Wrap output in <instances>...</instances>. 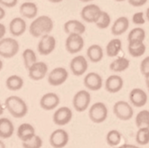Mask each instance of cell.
Returning a JSON list of instances; mask_svg holds the SVG:
<instances>
[{
	"mask_svg": "<svg viewBox=\"0 0 149 148\" xmlns=\"http://www.w3.org/2000/svg\"><path fill=\"white\" fill-rule=\"evenodd\" d=\"M54 28V21L48 15H41L34 19L29 27V33L33 37H42L50 33Z\"/></svg>",
	"mask_w": 149,
	"mask_h": 148,
	"instance_id": "1",
	"label": "cell"
},
{
	"mask_svg": "<svg viewBox=\"0 0 149 148\" xmlns=\"http://www.w3.org/2000/svg\"><path fill=\"white\" fill-rule=\"evenodd\" d=\"M5 107L10 115L15 118H22L28 112L27 104L18 96H10L6 98L5 100Z\"/></svg>",
	"mask_w": 149,
	"mask_h": 148,
	"instance_id": "2",
	"label": "cell"
},
{
	"mask_svg": "<svg viewBox=\"0 0 149 148\" xmlns=\"http://www.w3.org/2000/svg\"><path fill=\"white\" fill-rule=\"evenodd\" d=\"M19 43L14 38H3L0 40V56L9 59L17 54L19 51Z\"/></svg>",
	"mask_w": 149,
	"mask_h": 148,
	"instance_id": "3",
	"label": "cell"
},
{
	"mask_svg": "<svg viewBox=\"0 0 149 148\" xmlns=\"http://www.w3.org/2000/svg\"><path fill=\"white\" fill-rule=\"evenodd\" d=\"M90 119L96 124H100L108 117V108L103 102H96L90 108Z\"/></svg>",
	"mask_w": 149,
	"mask_h": 148,
	"instance_id": "4",
	"label": "cell"
},
{
	"mask_svg": "<svg viewBox=\"0 0 149 148\" xmlns=\"http://www.w3.org/2000/svg\"><path fill=\"white\" fill-rule=\"evenodd\" d=\"M91 100V93L87 90H81L78 91L73 97L72 105L77 112H83L90 107Z\"/></svg>",
	"mask_w": 149,
	"mask_h": 148,
	"instance_id": "5",
	"label": "cell"
},
{
	"mask_svg": "<svg viewBox=\"0 0 149 148\" xmlns=\"http://www.w3.org/2000/svg\"><path fill=\"white\" fill-rule=\"evenodd\" d=\"M113 112L118 119L123 121L130 120L134 115V110L132 107L124 100H119L115 103V105L113 107Z\"/></svg>",
	"mask_w": 149,
	"mask_h": 148,
	"instance_id": "6",
	"label": "cell"
},
{
	"mask_svg": "<svg viewBox=\"0 0 149 148\" xmlns=\"http://www.w3.org/2000/svg\"><path fill=\"white\" fill-rule=\"evenodd\" d=\"M84 47V39L81 34L71 33L69 34L65 41V48L68 53L75 54L81 51Z\"/></svg>",
	"mask_w": 149,
	"mask_h": 148,
	"instance_id": "7",
	"label": "cell"
},
{
	"mask_svg": "<svg viewBox=\"0 0 149 148\" xmlns=\"http://www.w3.org/2000/svg\"><path fill=\"white\" fill-rule=\"evenodd\" d=\"M69 77V73L67 69L63 67H57L54 68L52 72L48 74V83L51 86H61L63 84Z\"/></svg>",
	"mask_w": 149,
	"mask_h": 148,
	"instance_id": "8",
	"label": "cell"
},
{
	"mask_svg": "<svg viewBox=\"0 0 149 148\" xmlns=\"http://www.w3.org/2000/svg\"><path fill=\"white\" fill-rule=\"evenodd\" d=\"M56 47V40L55 38L50 35L49 33L42 35L38 42L37 50L41 55H49L54 51Z\"/></svg>",
	"mask_w": 149,
	"mask_h": 148,
	"instance_id": "9",
	"label": "cell"
},
{
	"mask_svg": "<svg viewBox=\"0 0 149 148\" xmlns=\"http://www.w3.org/2000/svg\"><path fill=\"white\" fill-rule=\"evenodd\" d=\"M102 10L100 7L95 4H91L87 5L84 6L81 12V16L82 20H84L87 23H96L99 19V17L101 14Z\"/></svg>",
	"mask_w": 149,
	"mask_h": 148,
	"instance_id": "10",
	"label": "cell"
},
{
	"mask_svg": "<svg viewBox=\"0 0 149 148\" xmlns=\"http://www.w3.org/2000/svg\"><path fill=\"white\" fill-rule=\"evenodd\" d=\"M69 134L64 129H56L50 135V145L54 148H62L69 143Z\"/></svg>",
	"mask_w": 149,
	"mask_h": 148,
	"instance_id": "11",
	"label": "cell"
},
{
	"mask_svg": "<svg viewBox=\"0 0 149 148\" xmlns=\"http://www.w3.org/2000/svg\"><path fill=\"white\" fill-rule=\"evenodd\" d=\"M48 72V66L43 62H36L34 63L28 69V76L33 81H41L45 79Z\"/></svg>",
	"mask_w": 149,
	"mask_h": 148,
	"instance_id": "12",
	"label": "cell"
},
{
	"mask_svg": "<svg viewBox=\"0 0 149 148\" xmlns=\"http://www.w3.org/2000/svg\"><path fill=\"white\" fill-rule=\"evenodd\" d=\"M72 111L68 107L59 108L52 116V121L57 126H65L72 121Z\"/></svg>",
	"mask_w": 149,
	"mask_h": 148,
	"instance_id": "13",
	"label": "cell"
},
{
	"mask_svg": "<svg viewBox=\"0 0 149 148\" xmlns=\"http://www.w3.org/2000/svg\"><path fill=\"white\" fill-rule=\"evenodd\" d=\"M70 69L73 75L81 76L88 69V62L84 56L79 55L74 58L70 63Z\"/></svg>",
	"mask_w": 149,
	"mask_h": 148,
	"instance_id": "14",
	"label": "cell"
},
{
	"mask_svg": "<svg viewBox=\"0 0 149 148\" xmlns=\"http://www.w3.org/2000/svg\"><path fill=\"white\" fill-rule=\"evenodd\" d=\"M83 83L88 90H90L91 91H97L101 89V87L103 85V81L101 76L99 73L90 72L85 76Z\"/></svg>",
	"mask_w": 149,
	"mask_h": 148,
	"instance_id": "15",
	"label": "cell"
},
{
	"mask_svg": "<svg viewBox=\"0 0 149 148\" xmlns=\"http://www.w3.org/2000/svg\"><path fill=\"white\" fill-rule=\"evenodd\" d=\"M60 104V98L56 93L49 92L42 96L40 99V106L45 110H52Z\"/></svg>",
	"mask_w": 149,
	"mask_h": 148,
	"instance_id": "16",
	"label": "cell"
},
{
	"mask_svg": "<svg viewBox=\"0 0 149 148\" xmlns=\"http://www.w3.org/2000/svg\"><path fill=\"white\" fill-rule=\"evenodd\" d=\"M147 94L139 88H135L129 93V100L136 108H142L147 102Z\"/></svg>",
	"mask_w": 149,
	"mask_h": 148,
	"instance_id": "17",
	"label": "cell"
},
{
	"mask_svg": "<svg viewBox=\"0 0 149 148\" xmlns=\"http://www.w3.org/2000/svg\"><path fill=\"white\" fill-rule=\"evenodd\" d=\"M123 79L118 75H110L105 82V89L109 93L115 94L120 91L123 88Z\"/></svg>",
	"mask_w": 149,
	"mask_h": 148,
	"instance_id": "18",
	"label": "cell"
},
{
	"mask_svg": "<svg viewBox=\"0 0 149 148\" xmlns=\"http://www.w3.org/2000/svg\"><path fill=\"white\" fill-rule=\"evenodd\" d=\"M26 22L22 17H15L9 24V32L13 36H21L26 31Z\"/></svg>",
	"mask_w": 149,
	"mask_h": 148,
	"instance_id": "19",
	"label": "cell"
},
{
	"mask_svg": "<svg viewBox=\"0 0 149 148\" xmlns=\"http://www.w3.org/2000/svg\"><path fill=\"white\" fill-rule=\"evenodd\" d=\"M146 39V31L141 27H136L132 29L127 35L128 45L136 46L144 42Z\"/></svg>",
	"mask_w": 149,
	"mask_h": 148,
	"instance_id": "20",
	"label": "cell"
},
{
	"mask_svg": "<svg viewBox=\"0 0 149 148\" xmlns=\"http://www.w3.org/2000/svg\"><path fill=\"white\" fill-rule=\"evenodd\" d=\"M129 27V20L126 16H120L113 23L111 27V33L113 35H121L127 32Z\"/></svg>",
	"mask_w": 149,
	"mask_h": 148,
	"instance_id": "21",
	"label": "cell"
},
{
	"mask_svg": "<svg viewBox=\"0 0 149 148\" xmlns=\"http://www.w3.org/2000/svg\"><path fill=\"white\" fill-rule=\"evenodd\" d=\"M19 12L21 15L24 18L27 19H33L34 17H36L38 14V7L37 5L33 2H24L20 6Z\"/></svg>",
	"mask_w": 149,
	"mask_h": 148,
	"instance_id": "22",
	"label": "cell"
},
{
	"mask_svg": "<svg viewBox=\"0 0 149 148\" xmlns=\"http://www.w3.org/2000/svg\"><path fill=\"white\" fill-rule=\"evenodd\" d=\"M15 132L13 122L7 117L0 118V137L6 139L10 138Z\"/></svg>",
	"mask_w": 149,
	"mask_h": 148,
	"instance_id": "23",
	"label": "cell"
},
{
	"mask_svg": "<svg viewBox=\"0 0 149 148\" xmlns=\"http://www.w3.org/2000/svg\"><path fill=\"white\" fill-rule=\"evenodd\" d=\"M63 29L67 34H71V33L83 34L86 31L85 25L81 21H78V20L67 21L63 25Z\"/></svg>",
	"mask_w": 149,
	"mask_h": 148,
	"instance_id": "24",
	"label": "cell"
},
{
	"mask_svg": "<svg viewBox=\"0 0 149 148\" xmlns=\"http://www.w3.org/2000/svg\"><path fill=\"white\" fill-rule=\"evenodd\" d=\"M16 135L21 141H25L36 135V129L31 124L23 123L17 128Z\"/></svg>",
	"mask_w": 149,
	"mask_h": 148,
	"instance_id": "25",
	"label": "cell"
},
{
	"mask_svg": "<svg viewBox=\"0 0 149 148\" xmlns=\"http://www.w3.org/2000/svg\"><path fill=\"white\" fill-rule=\"evenodd\" d=\"M87 56L91 63H100L104 56L102 47L99 44L91 45L87 50Z\"/></svg>",
	"mask_w": 149,
	"mask_h": 148,
	"instance_id": "26",
	"label": "cell"
},
{
	"mask_svg": "<svg viewBox=\"0 0 149 148\" xmlns=\"http://www.w3.org/2000/svg\"><path fill=\"white\" fill-rule=\"evenodd\" d=\"M130 64L129 60L126 57H118L114 60L109 65V69L112 72H122L128 69Z\"/></svg>",
	"mask_w": 149,
	"mask_h": 148,
	"instance_id": "27",
	"label": "cell"
},
{
	"mask_svg": "<svg viewBox=\"0 0 149 148\" xmlns=\"http://www.w3.org/2000/svg\"><path fill=\"white\" fill-rule=\"evenodd\" d=\"M122 49V42L118 38H114L106 46V54L109 57H116Z\"/></svg>",
	"mask_w": 149,
	"mask_h": 148,
	"instance_id": "28",
	"label": "cell"
},
{
	"mask_svg": "<svg viewBox=\"0 0 149 148\" xmlns=\"http://www.w3.org/2000/svg\"><path fill=\"white\" fill-rule=\"evenodd\" d=\"M6 86L11 91H17L23 88L24 80L18 75H11L6 79Z\"/></svg>",
	"mask_w": 149,
	"mask_h": 148,
	"instance_id": "29",
	"label": "cell"
},
{
	"mask_svg": "<svg viewBox=\"0 0 149 148\" xmlns=\"http://www.w3.org/2000/svg\"><path fill=\"white\" fill-rule=\"evenodd\" d=\"M23 60L24 64L26 69H29L34 63L37 62V56L36 54L34 53V51L32 49H25L23 51Z\"/></svg>",
	"mask_w": 149,
	"mask_h": 148,
	"instance_id": "30",
	"label": "cell"
},
{
	"mask_svg": "<svg viewBox=\"0 0 149 148\" xmlns=\"http://www.w3.org/2000/svg\"><path fill=\"white\" fill-rule=\"evenodd\" d=\"M136 142L139 145L149 144V127H140L136 135Z\"/></svg>",
	"mask_w": 149,
	"mask_h": 148,
	"instance_id": "31",
	"label": "cell"
},
{
	"mask_svg": "<svg viewBox=\"0 0 149 148\" xmlns=\"http://www.w3.org/2000/svg\"><path fill=\"white\" fill-rule=\"evenodd\" d=\"M136 125L138 128L149 127V110L144 109L136 116Z\"/></svg>",
	"mask_w": 149,
	"mask_h": 148,
	"instance_id": "32",
	"label": "cell"
},
{
	"mask_svg": "<svg viewBox=\"0 0 149 148\" xmlns=\"http://www.w3.org/2000/svg\"><path fill=\"white\" fill-rule=\"evenodd\" d=\"M121 138H122V135H121L120 132L116 129H113V130H110V131L107 134L106 142L109 146H112V147L117 146V145H118V144H120Z\"/></svg>",
	"mask_w": 149,
	"mask_h": 148,
	"instance_id": "33",
	"label": "cell"
},
{
	"mask_svg": "<svg viewBox=\"0 0 149 148\" xmlns=\"http://www.w3.org/2000/svg\"><path fill=\"white\" fill-rule=\"evenodd\" d=\"M22 146L24 148H40L42 146V140L39 135H34L28 140L22 141Z\"/></svg>",
	"mask_w": 149,
	"mask_h": 148,
	"instance_id": "34",
	"label": "cell"
},
{
	"mask_svg": "<svg viewBox=\"0 0 149 148\" xmlns=\"http://www.w3.org/2000/svg\"><path fill=\"white\" fill-rule=\"evenodd\" d=\"M110 23H111L110 15L107 12L102 11L99 17V19L95 23V24L97 25V27L100 29H106L109 26Z\"/></svg>",
	"mask_w": 149,
	"mask_h": 148,
	"instance_id": "35",
	"label": "cell"
},
{
	"mask_svg": "<svg viewBox=\"0 0 149 148\" xmlns=\"http://www.w3.org/2000/svg\"><path fill=\"white\" fill-rule=\"evenodd\" d=\"M127 50H128V53H129V54L131 56L135 57V58H138V57H141L142 55L145 54L146 50V46L145 45V43L143 42V43H141V44L136 45V46H130V45H128Z\"/></svg>",
	"mask_w": 149,
	"mask_h": 148,
	"instance_id": "36",
	"label": "cell"
},
{
	"mask_svg": "<svg viewBox=\"0 0 149 148\" xmlns=\"http://www.w3.org/2000/svg\"><path fill=\"white\" fill-rule=\"evenodd\" d=\"M140 72L145 76V78L149 76V56L143 59L140 63Z\"/></svg>",
	"mask_w": 149,
	"mask_h": 148,
	"instance_id": "37",
	"label": "cell"
},
{
	"mask_svg": "<svg viewBox=\"0 0 149 148\" xmlns=\"http://www.w3.org/2000/svg\"><path fill=\"white\" fill-rule=\"evenodd\" d=\"M133 23L136 24H145V18H144V15L142 12H138L136 14H135L132 17Z\"/></svg>",
	"mask_w": 149,
	"mask_h": 148,
	"instance_id": "38",
	"label": "cell"
},
{
	"mask_svg": "<svg viewBox=\"0 0 149 148\" xmlns=\"http://www.w3.org/2000/svg\"><path fill=\"white\" fill-rule=\"evenodd\" d=\"M17 3H18V0H0V5L8 8L15 7Z\"/></svg>",
	"mask_w": 149,
	"mask_h": 148,
	"instance_id": "39",
	"label": "cell"
},
{
	"mask_svg": "<svg viewBox=\"0 0 149 148\" xmlns=\"http://www.w3.org/2000/svg\"><path fill=\"white\" fill-rule=\"evenodd\" d=\"M147 2V0H128V3L135 7H140L146 5Z\"/></svg>",
	"mask_w": 149,
	"mask_h": 148,
	"instance_id": "40",
	"label": "cell"
},
{
	"mask_svg": "<svg viewBox=\"0 0 149 148\" xmlns=\"http://www.w3.org/2000/svg\"><path fill=\"white\" fill-rule=\"evenodd\" d=\"M6 33V28L5 26V24L0 23V40L4 38Z\"/></svg>",
	"mask_w": 149,
	"mask_h": 148,
	"instance_id": "41",
	"label": "cell"
},
{
	"mask_svg": "<svg viewBox=\"0 0 149 148\" xmlns=\"http://www.w3.org/2000/svg\"><path fill=\"white\" fill-rule=\"evenodd\" d=\"M5 16H6V11L4 8L0 6V20H2Z\"/></svg>",
	"mask_w": 149,
	"mask_h": 148,
	"instance_id": "42",
	"label": "cell"
},
{
	"mask_svg": "<svg viewBox=\"0 0 149 148\" xmlns=\"http://www.w3.org/2000/svg\"><path fill=\"white\" fill-rule=\"evenodd\" d=\"M120 147H122V148H124V147H132V148H136V147H137V146L135 145H122Z\"/></svg>",
	"mask_w": 149,
	"mask_h": 148,
	"instance_id": "43",
	"label": "cell"
},
{
	"mask_svg": "<svg viewBox=\"0 0 149 148\" xmlns=\"http://www.w3.org/2000/svg\"><path fill=\"white\" fill-rule=\"evenodd\" d=\"M146 84L147 90H148V92H149V76L148 77H146Z\"/></svg>",
	"mask_w": 149,
	"mask_h": 148,
	"instance_id": "44",
	"label": "cell"
},
{
	"mask_svg": "<svg viewBox=\"0 0 149 148\" xmlns=\"http://www.w3.org/2000/svg\"><path fill=\"white\" fill-rule=\"evenodd\" d=\"M3 113H4V108H3V106H2L1 102H0V116L3 115Z\"/></svg>",
	"mask_w": 149,
	"mask_h": 148,
	"instance_id": "45",
	"label": "cell"
},
{
	"mask_svg": "<svg viewBox=\"0 0 149 148\" xmlns=\"http://www.w3.org/2000/svg\"><path fill=\"white\" fill-rule=\"evenodd\" d=\"M48 1H50L52 3H60V2L63 1V0H48Z\"/></svg>",
	"mask_w": 149,
	"mask_h": 148,
	"instance_id": "46",
	"label": "cell"
},
{
	"mask_svg": "<svg viewBox=\"0 0 149 148\" xmlns=\"http://www.w3.org/2000/svg\"><path fill=\"white\" fill-rule=\"evenodd\" d=\"M5 147H6L5 143H4L2 140H0V148H5Z\"/></svg>",
	"mask_w": 149,
	"mask_h": 148,
	"instance_id": "47",
	"label": "cell"
},
{
	"mask_svg": "<svg viewBox=\"0 0 149 148\" xmlns=\"http://www.w3.org/2000/svg\"><path fill=\"white\" fill-rule=\"evenodd\" d=\"M146 18H147V20H148V22H149V7L146 9Z\"/></svg>",
	"mask_w": 149,
	"mask_h": 148,
	"instance_id": "48",
	"label": "cell"
},
{
	"mask_svg": "<svg viewBox=\"0 0 149 148\" xmlns=\"http://www.w3.org/2000/svg\"><path fill=\"white\" fill-rule=\"evenodd\" d=\"M2 69H3V62L1 60V59H0V72H1Z\"/></svg>",
	"mask_w": 149,
	"mask_h": 148,
	"instance_id": "49",
	"label": "cell"
},
{
	"mask_svg": "<svg viewBox=\"0 0 149 148\" xmlns=\"http://www.w3.org/2000/svg\"><path fill=\"white\" fill-rule=\"evenodd\" d=\"M81 2H84V3H88V2H91V1H93V0H80Z\"/></svg>",
	"mask_w": 149,
	"mask_h": 148,
	"instance_id": "50",
	"label": "cell"
},
{
	"mask_svg": "<svg viewBox=\"0 0 149 148\" xmlns=\"http://www.w3.org/2000/svg\"><path fill=\"white\" fill-rule=\"evenodd\" d=\"M117 2H123V1H126V0H115Z\"/></svg>",
	"mask_w": 149,
	"mask_h": 148,
	"instance_id": "51",
	"label": "cell"
}]
</instances>
